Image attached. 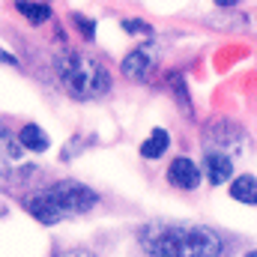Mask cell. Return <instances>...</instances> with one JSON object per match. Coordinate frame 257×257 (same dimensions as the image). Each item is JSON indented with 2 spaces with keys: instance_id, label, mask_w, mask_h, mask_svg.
<instances>
[{
  "instance_id": "cell-1",
  "label": "cell",
  "mask_w": 257,
  "mask_h": 257,
  "mask_svg": "<svg viewBox=\"0 0 257 257\" xmlns=\"http://www.w3.org/2000/svg\"><path fill=\"white\" fill-rule=\"evenodd\" d=\"M150 257H218L224 239L203 224H147L138 233Z\"/></svg>"
},
{
  "instance_id": "cell-2",
  "label": "cell",
  "mask_w": 257,
  "mask_h": 257,
  "mask_svg": "<svg viewBox=\"0 0 257 257\" xmlns=\"http://www.w3.org/2000/svg\"><path fill=\"white\" fill-rule=\"evenodd\" d=\"M96 203H99V194L93 192L90 186L75 183V180H60V183L30 194L24 200L27 212L36 221H42V224H57L63 218H72V215H84Z\"/></svg>"
},
{
  "instance_id": "cell-3",
  "label": "cell",
  "mask_w": 257,
  "mask_h": 257,
  "mask_svg": "<svg viewBox=\"0 0 257 257\" xmlns=\"http://www.w3.org/2000/svg\"><path fill=\"white\" fill-rule=\"evenodd\" d=\"M57 78L63 84V90L72 99H99L111 90V72L99 57L81 54V51H63L57 60Z\"/></svg>"
},
{
  "instance_id": "cell-4",
  "label": "cell",
  "mask_w": 257,
  "mask_h": 257,
  "mask_svg": "<svg viewBox=\"0 0 257 257\" xmlns=\"http://www.w3.org/2000/svg\"><path fill=\"white\" fill-rule=\"evenodd\" d=\"M203 138H206L209 144H215V147L233 153V156H239V153L248 147L245 132H242L239 126H233V123H227V120H215V123H209L206 132H203Z\"/></svg>"
},
{
  "instance_id": "cell-5",
  "label": "cell",
  "mask_w": 257,
  "mask_h": 257,
  "mask_svg": "<svg viewBox=\"0 0 257 257\" xmlns=\"http://www.w3.org/2000/svg\"><path fill=\"white\" fill-rule=\"evenodd\" d=\"M153 66H156V51H153V45H141V48H135V51H128L126 57H123V75H126L128 81H147L150 78V72H153Z\"/></svg>"
},
{
  "instance_id": "cell-6",
  "label": "cell",
  "mask_w": 257,
  "mask_h": 257,
  "mask_svg": "<svg viewBox=\"0 0 257 257\" xmlns=\"http://www.w3.org/2000/svg\"><path fill=\"white\" fill-rule=\"evenodd\" d=\"M168 183H171L174 189L192 192V189L200 186V171H197V165H194L192 159L180 156V159H174V162L168 165Z\"/></svg>"
},
{
  "instance_id": "cell-7",
  "label": "cell",
  "mask_w": 257,
  "mask_h": 257,
  "mask_svg": "<svg viewBox=\"0 0 257 257\" xmlns=\"http://www.w3.org/2000/svg\"><path fill=\"white\" fill-rule=\"evenodd\" d=\"M203 171H206V180L212 186H221L233 177V162L224 153H206L203 156Z\"/></svg>"
},
{
  "instance_id": "cell-8",
  "label": "cell",
  "mask_w": 257,
  "mask_h": 257,
  "mask_svg": "<svg viewBox=\"0 0 257 257\" xmlns=\"http://www.w3.org/2000/svg\"><path fill=\"white\" fill-rule=\"evenodd\" d=\"M18 141H21V147H24V150H30V153H45V150L51 147V138L45 135V128L36 126V123L21 126V132H18Z\"/></svg>"
},
{
  "instance_id": "cell-9",
  "label": "cell",
  "mask_w": 257,
  "mask_h": 257,
  "mask_svg": "<svg viewBox=\"0 0 257 257\" xmlns=\"http://www.w3.org/2000/svg\"><path fill=\"white\" fill-rule=\"evenodd\" d=\"M230 197L239 200V203H248V206H257V180L251 174L245 177H236L230 183Z\"/></svg>"
},
{
  "instance_id": "cell-10",
  "label": "cell",
  "mask_w": 257,
  "mask_h": 257,
  "mask_svg": "<svg viewBox=\"0 0 257 257\" xmlns=\"http://www.w3.org/2000/svg\"><path fill=\"white\" fill-rule=\"evenodd\" d=\"M168 147H171V135H168L165 128H153V135L141 144V156L153 162V159L165 156V153H168Z\"/></svg>"
},
{
  "instance_id": "cell-11",
  "label": "cell",
  "mask_w": 257,
  "mask_h": 257,
  "mask_svg": "<svg viewBox=\"0 0 257 257\" xmlns=\"http://www.w3.org/2000/svg\"><path fill=\"white\" fill-rule=\"evenodd\" d=\"M15 12H21L30 24H42L51 18V6L48 3H24V0H15Z\"/></svg>"
},
{
  "instance_id": "cell-12",
  "label": "cell",
  "mask_w": 257,
  "mask_h": 257,
  "mask_svg": "<svg viewBox=\"0 0 257 257\" xmlns=\"http://www.w3.org/2000/svg\"><path fill=\"white\" fill-rule=\"evenodd\" d=\"M72 21H75V27L81 30V36H84V39H93V36H96V24H93L90 18H84L81 12H72Z\"/></svg>"
},
{
  "instance_id": "cell-13",
  "label": "cell",
  "mask_w": 257,
  "mask_h": 257,
  "mask_svg": "<svg viewBox=\"0 0 257 257\" xmlns=\"http://www.w3.org/2000/svg\"><path fill=\"white\" fill-rule=\"evenodd\" d=\"M123 30L126 33H144V36H153V27L147 21H138V18H126L123 21Z\"/></svg>"
},
{
  "instance_id": "cell-14",
  "label": "cell",
  "mask_w": 257,
  "mask_h": 257,
  "mask_svg": "<svg viewBox=\"0 0 257 257\" xmlns=\"http://www.w3.org/2000/svg\"><path fill=\"white\" fill-rule=\"evenodd\" d=\"M3 156H6V162H18L21 159V147L9 144V135H3Z\"/></svg>"
},
{
  "instance_id": "cell-15",
  "label": "cell",
  "mask_w": 257,
  "mask_h": 257,
  "mask_svg": "<svg viewBox=\"0 0 257 257\" xmlns=\"http://www.w3.org/2000/svg\"><path fill=\"white\" fill-rule=\"evenodd\" d=\"M54 257H96V254H90V251H57Z\"/></svg>"
},
{
  "instance_id": "cell-16",
  "label": "cell",
  "mask_w": 257,
  "mask_h": 257,
  "mask_svg": "<svg viewBox=\"0 0 257 257\" xmlns=\"http://www.w3.org/2000/svg\"><path fill=\"white\" fill-rule=\"evenodd\" d=\"M245 257H257V251H248V254H245Z\"/></svg>"
}]
</instances>
